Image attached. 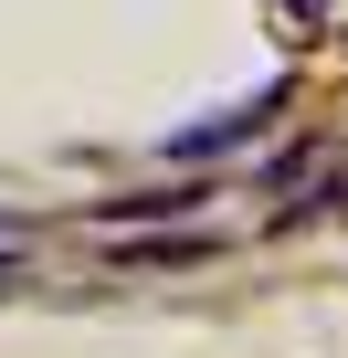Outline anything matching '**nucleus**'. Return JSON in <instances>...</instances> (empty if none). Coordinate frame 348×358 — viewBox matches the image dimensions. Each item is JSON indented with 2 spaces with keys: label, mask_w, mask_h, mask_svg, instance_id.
I'll return each instance as SVG.
<instances>
[{
  "label": "nucleus",
  "mask_w": 348,
  "mask_h": 358,
  "mask_svg": "<svg viewBox=\"0 0 348 358\" xmlns=\"http://www.w3.org/2000/svg\"><path fill=\"white\" fill-rule=\"evenodd\" d=\"M211 190H201V179H190V190H127V201H95L106 222H169V211H201Z\"/></svg>",
  "instance_id": "obj_3"
},
{
  "label": "nucleus",
  "mask_w": 348,
  "mask_h": 358,
  "mask_svg": "<svg viewBox=\"0 0 348 358\" xmlns=\"http://www.w3.org/2000/svg\"><path fill=\"white\" fill-rule=\"evenodd\" d=\"M285 116V85H264L253 106H222V116H201V127H180L169 137V158H222V148H243V137H264Z\"/></svg>",
  "instance_id": "obj_1"
},
{
  "label": "nucleus",
  "mask_w": 348,
  "mask_h": 358,
  "mask_svg": "<svg viewBox=\"0 0 348 358\" xmlns=\"http://www.w3.org/2000/svg\"><path fill=\"white\" fill-rule=\"evenodd\" d=\"M285 22H295V32H316V22H327V0H285Z\"/></svg>",
  "instance_id": "obj_5"
},
{
  "label": "nucleus",
  "mask_w": 348,
  "mask_h": 358,
  "mask_svg": "<svg viewBox=\"0 0 348 358\" xmlns=\"http://www.w3.org/2000/svg\"><path fill=\"white\" fill-rule=\"evenodd\" d=\"M11 285H22V264H11V253H0V295H11Z\"/></svg>",
  "instance_id": "obj_6"
},
{
  "label": "nucleus",
  "mask_w": 348,
  "mask_h": 358,
  "mask_svg": "<svg viewBox=\"0 0 348 358\" xmlns=\"http://www.w3.org/2000/svg\"><path fill=\"white\" fill-rule=\"evenodd\" d=\"M327 169H337V148H327V137H316V148H295V158H274V169H264V201H306Z\"/></svg>",
  "instance_id": "obj_2"
},
{
  "label": "nucleus",
  "mask_w": 348,
  "mask_h": 358,
  "mask_svg": "<svg viewBox=\"0 0 348 358\" xmlns=\"http://www.w3.org/2000/svg\"><path fill=\"white\" fill-rule=\"evenodd\" d=\"M201 253H211L201 232H180V243H127V264H201Z\"/></svg>",
  "instance_id": "obj_4"
}]
</instances>
